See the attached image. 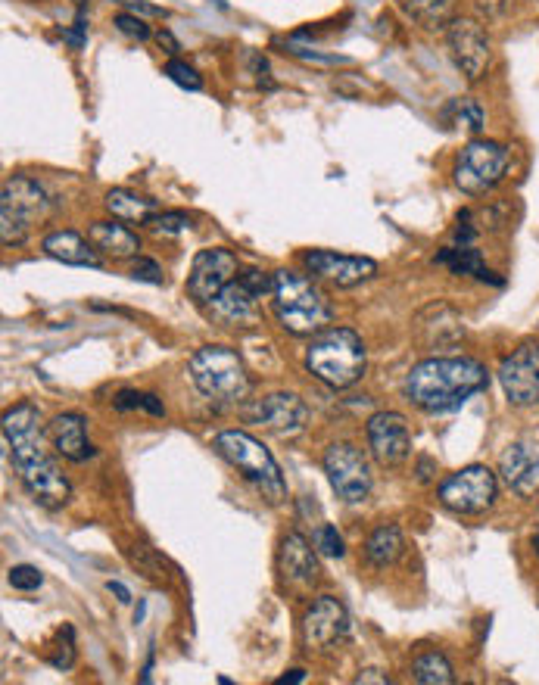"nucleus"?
<instances>
[{"instance_id":"nucleus-18","label":"nucleus","mask_w":539,"mask_h":685,"mask_svg":"<svg viewBox=\"0 0 539 685\" xmlns=\"http://www.w3.org/2000/svg\"><path fill=\"white\" fill-rule=\"evenodd\" d=\"M412 334L421 349H430V352L455 349L465 340V318L449 303H430L415 315Z\"/></svg>"},{"instance_id":"nucleus-8","label":"nucleus","mask_w":539,"mask_h":685,"mask_svg":"<svg viewBox=\"0 0 539 685\" xmlns=\"http://www.w3.org/2000/svg\"><path fill=\"white\" fill-rule=\"evenodd\" d=\"M508 162H511V153L505 144L487 141V137H474V141H468L465 150L458 153L455 184L471 197L487 194V190H493L505 178Z\"/></svg>"},{"instance_id":"nucleus-31","label":"nucleus","mask_w":539,"mask_h":685,"mask_svg":"<svg viewBox=\"0 0 539 685\" xmlns=\"http://www.w3.org/2000/svg\"><path fill=\"white\" fill-rule=\"evenodd\" d=\"M113 405L119 408V411H131V408H141V411H150L153 418H166V408H163V402H159L153 393H138V390H122V393H116V399H113Z\"/></svg>"},{"instance_id":"nucleus-25","label":"nucleus","mask_w":539,"mask_h":685,"mask_svg":"<svg viewBox=\"0 0 539 685\" xmlns=\"http://www.w3.org/2000/svg\"><path fill=\"white\" fill-rule=\"evenodd\" d=\"M88 240L94 243V250L100 256H110V259H131L141 250L138 234L128 225H122L119 218H113V222H94L88 228Z\"/></svg>"},{"instance_id":"nucleus-11","label":"nucleus","mask_w":539,"mask_h":685,"mask_svg":"<svg viewBox=\"0 0 539 685\" xmlns=\"http://www.w3.org/2000/svg\"><path fill=\"white\" fill-rule=\"evenodd\" d=\"M244 418H247V424H256L265 433L290 440V436H300L309 427V405L303 402V396L278 390L262 399H253L244 408Z\"/></svg>"},{"instance_id":"nucleus-45","label":"nucleus","mask_w":539,"mask_h":685,"mask_svg":"<svg viewBox=\"0 0 539 685\" xmlns=\"http://www.w3.org/2000/svg\"><path fill=\"white\" fill-rule=\"evenodd\" d=\"M306 679V670H290L278 679V685H287V682H303Z\"/></svg>"},{"instance_id":"nucleus-10","label":"nucleus","mask_w":539,"mask_h":685,"mask_svg":"<svg viewBox=\"0 0 539 685\" xmlns=\"http://www.w3.org/2000/svg\"><path fill=\"white\" fill-rule=\"evenodd\" d=\"M321 468L328 474L331 489L346 505H359L371 492V468L368 458L356 443H331L321 455Z\"/></svg>"},{"instance_id":"nucleus-40","label":"nucleus","mask_w":539,"mask_h":685,"mask_svg":"<svg viewBox=\"0 0 539 685\" xmlns=\"http://www.w3.org/2000/svg\"><path fill=\"white\" fill-rule=\"evenodd\" d=\"M85 32H88V22H85V13H78V19H75V25L69 32H63V38L75 47V50H82L85 47Z\"/></svg>"},{"instance_id":"nucleus-44","label":"nucleus","mask_w":539,"mask_h":685,"mask_svg":"<svg viewBox=\"0 0 539 685\" xmlns=\"http://www.w3.org/2000/svg\"><path fill=\"white\" fill-rule=\"evenodd\" d=\"M106 589H110L119 601H122V605H128V601H131V592L122 586V583H116V580H110V583H106Z\"/></svg>"},{"instance_id":"nucleus-33","label":"nucleus","mask_w":539,"mask_h":685,"mask_svg":"<svg viewBox=\"0 0 539 685\" xmlns=\"http://www.w3.org/2000/svg\"><path fill=\"white\" fill-rule=\"evenodd\" d=\"M312 545H315V552H321L325 558H343V555H346L343 536H340V533H337V527H331V524H321V527H315V533H312Z\"/></svg>"},{"instance_id":"nucleus-6","label":"nucleus","mask_w":539,"mask_h":685,"mask_svg":"<svg viewBox=\"0 0 539 685\" xmlns=\"http://www.w3.org/2000/svg\"><path fill=\"white\" fill-rule=\"evenodd\" d=\"M187 374L209 402L240 405L250 396V374L244 368V359L231 346H200L187 362Z\"/></svg>"},{"instance_id":"nucleus-13","label":"nucleus","mask_w":539,"mask_h":685,"mask_svg":"<svg viewBox=\"0 0 539 685\" xmlns=\"http://www.w3.org/2000/svg\"><path fill=\"white\" fill-rule=\"evenodd\" d=\"M446 41H449L455 66L462 69V75L468 81L487 78L490 63H493V44H490L487 29H483L477 19L455 16L449 22V29H446Z\"/></svg>"},{"instance_id":"nucleus-4","label":"nucleus","mask_w":539,"mask_h":685,"mask_svg":"<svg viewBox=\"0 0 539 685\" xmlns=\"http://www.w3.org/2000/svg\"><path fill=\"white\" fill-rule=\"evenodd\" d=\"M306 371L331 390H349L362 380L368 368V352L356 331L349 327H325L312 337L306 349Z\"/></svg>"},{"instance_id":"nucleus-7","label":"nucleus","mask_w":539,"mask_h":685,"mask_svg":"<svg viewBox=\"0 0 539 685\" xmlns=\"http://www.w3.org/2000/svg\"><path fill=\"white\" fill-rule=\"evenodd\" d=\"M50 212V197L47 190L29 178V175H16L4 184V194H0V243L4 246H19L25 237L32 234L38 222H44Z\"/></svg>"},{"instance_id":"nucleus-19","label":"nucleus","mask_w":539,"mask_h":685,"mask_svg":"<svg viewBox=\"0 0 539 685\" xmlns=\"http://www.w3.org/2000/svg\"><path fill=\"white\" fill-rule=\"evenodd\" d=\"M303 265L312 278L328 281L334 287H356L377 274V262L368 256H343L331 250H309L303 253Z\"/></svg>"},{"instance_id":"nucleus-36","label":"nucleus","mask_w":539,"mask_h":685,"mask_svg":"<svg viewBox=\"0 0 539 685\" xmlns=\"http://www.w3.org/2000/svg\"><path fill=\"white\" fill-rule=\"evenodd\" d=\"M166 75L175 81L178 88H184V91H200V88H203L200 72H197L194 66L181 63V60H169V63H166Z\"/></svg>"},{"instance_id":"nucleus-16","label":"nucleus","mask_w":539,"mask_h":685,"mask_svg":"<svg viewBox=\"0 0 539 685\" xmlns=\"http://www.w3.org/2000/svg\"><path fill=\"white\" fill-rule=\"evenodd\" d=\"M234 278H237V256L231 250H222V246L200 250L194 256L191 274H187V296L200 306H209Z\"/></svg>"},{"instance_id":"nucleus-14","label":"nucleus","mask_w":539,"mask_h":685,"mask_svg":"<svg viewBox=\"0 0 539 685\" xmlns=\"http://www.w3.org/2000/svg\"><path fill=\"white\" fill-rule=\"evenodd\" d=\"M496 377L511 405H539V340H527L518 349H511V355L502 359Z\"/></svg>"},{"instance_id":"nucleus-34","label":"nucleus","mask_w":539,"mask_h":685,"mask_svg":"<svg viewBox=\"0 0 539 685\" xmlns=\"http://www.w3.org/2000/svg\"><path fill=\"white\" fill-rule=\"evenodd\" d=\"M147 225H150L153 234L172 237V234H181V231L191 228V215H184V212H156Z\"/></svg>"},{"instance_id":"nucleus-21","label":"nucleus","mask_w":539,"mask_h":685,"mask_svg":"<svg viewBox=\"0 0 539 685\" xmlns=\"http://www.w3.org/2000/svg\"><path fill=\"white\" fill-rule=\"evenodd\" d=\"M499 474L515 496L533 499L539 492V455L524 443H511L499 458Z\"/></svg>"},{"instance_id":"nucleus-48","label":"nucleus","mask_w":539,"mask_h":685,"mask_svg":"<svg viewBox=\"0 0 539 685\" xmlns=\"http://www.w3.org/2000/svg\"><path fill=\"white\" fill-rule=\"evenodd\" d=\"M75 4H78V7H85V4H88V0H75Z\"/></svg>"},{"instance_id":"nucleus-17","label":"nucleus","mask_w":539,"mask_h":685,"mask_svg":"<svg viewBox=\"0 0 539 685\" xmlns=\"http://www.w3.org/2000/svg\"><path fill=\"white\" fill-rule=\"evenodd\" d=\"M278 577L284 583L287 592L306 598L321 570H318V558H315V548L309 545V539L303 533H287L278 545Z\"/></svg>"},{"instance_id":"nucleus-3","label":"nucleus","mask_w":539,"mask_h":685,"mask_svg":"<svg viewBox=\"0 0 539 685\" xmlns=\"http://www.w3.org/2000/svg\"><path fill=\"white\" fill-rule=\"evenodd\" d=\"M272 312H275V321L293 337H315L334 321L328 296L315 287L312 278L293 268L275 271Z\"/></svg>"},{"instance_id":"nucleus-26","label":"nucleus","mask_w":539,"mask_h":685,"mask_svg":"<svg viewBox=\"0 0 539 685\" xmlns=\"http://www.w3.org/2000/svg\"><path fill=\"white\" fill-rule=\"evenodd\" d=\"M458 0H399V10L424 32H446L455 19Z\"/></svg>"},{"instance_id":"nucleus-39","label":"nucleus","mask_w":539,"mask_h":685,"mask_svg":"<svg viewBox=\"0 0 539 685\" xmlns=\"http://www.w3.org/2000/svg\"><path fill=\"white\" fill-rule=\"evenodd\" d=\"M477 240V228H471V212H458V225H455V243L471 246Z\"/></svg>"},{"instance_id":"nucleus-1","label":"nucleus","mask_w":539,"mask_h":685,"mask_svg":"<svg viewBox=\"0 0 539 685\" xmlns=\"http://www.w3.org/2000/svg\"><path fill=\"white\" fill-rule=\"evenodd\" d=\"M50 436L44 433L41 411L32 402L13 405L4 415V443L10 449V461L22 480V486L29 489V496L47 508L60 511L72 499V486L57 464V458L47 449Z\"/></svg>"},{"instance_id":"nucleus-43","label":"nucleus","mask_w":539,"mask_h":685,"mask_svg":"<svg viewBox=\"0 0 539 685\" xmlns=\"http://www.w3.org/2000/svg\"><path fill=\"white\" fill-rule=\"evenodd\" d=\"M356 682L362 685V682H377V685H387L390 682V676H384L381 670H362L359 676H356Z\"/></svg>"},{"instance_id":"nucleus-22","label":"nucleus","mask_w":539,"mask_h":685,"mask_svg":"<svg viewBox=\"0 0 539 685\" xmlns=\"http://www.w3.org/2000/svg\"><path fill=\"white\" fill-rule=\"evenodd\" d=\"M256 303H259V296L240 278H234L206 309L222 327H247V324H256V318H259Z\"/></svg>"},{"instance_id":"nucleus-9","label":"nucleus","mask_w":539,"mask_h":685,"mask_svg":"<svg viewBox=\"0 0 539 685\" xmlns=\"http://www.w3.org/2000/svg\"><path fill=\"white\" fill-rule=\"evenodd\" d=\"M437 496H440V505L449 508L452 514L474 517V514H483L496 505L499 480L487 464H468V468L449 474L440 483Z\"/></svg>"},{"instance_id":"nucleus-24","label":"nucleus","mask_w":539,"mask_h":685,"mask_svg":"<svg viewBox=\"0 0 539 685\" xmlns=\"http://www.w3.org/2000/svg\"><path fill=\"white\" fill-rule=\"evenodd\" d=\"M437 265H443L449 274H458V278H474L480 284H493V287L505 284L496 271L487 268V262H483V256L474 243L471 246H462V243L446 246V250L437 253Z\"/></svg>"},{"instance_id":"nucleus-2","label":"nucleus","mask_w":539,"mask_h":685,"mask_svg":"<svg viewBox=\"0 0 539 685\" xmlns=\"http://www.w3.org/2000/svg\"><path fill=\"white\" fill-rule=\"evenodd\" d=\"M490 387V371L468 355H437L418 362L402 383V393L427 415H446Z\"/></svg>"},{"instance_id":"nucleus-29","label":"nucleus","mask_w":539,"mask_h":685,"mask_svg":"<svg viewBox=\"0 0 539 685\" xmlns=\"http://www.w3.org/2000/svg\"><path fill=\"white\" fill-rule=\"evenodd\" d=\"M443 122L449 128H458V131L480 134L483 128H487V113H483V106L474 97H455L443 109Z\"/></svg>"},{"instance_id":"nucleus-38","label":"nucleus","mask_w":539,"mask_h":685,"mask_svg":"<svg viewBox=\"0 0 539 685\" xmlns=\"http://www.w3.org/2000/svg\"><path fill=\"white\" fill-rule=\"evenodd\" d=\"M131 278L141 284H163V268H159V262H153V259L138 256L131 265Z\"/></svg>"},{"instance_id":"nucleus-5","label":"nucleus","mask_w":539,"mask_h":685,"mask_svg":"<svg viewBox=\"0 0 539 685\" xmlns=\"http://www.w3.org/2000/svg\"><path fill=\"white\" fill-rule=\"evenodd\" d=\"M215 452H219L231 468L244 477L268 505H281L287 499V483L281 477V468L275 455L268 452L253 433L247 430H222L212 440Z\"/></svg>"},{"instance_id":"nucleus-23","label":"nucleus","mask_w":539,"mask_h":685,"mask_svg":"<svg viewBox=\"0 0 539 685\" xmlns=\"http://www.w3.org/2000/svg\"><path fill=\"white\" fill-rule=\"evenodd\" d=\"M41 250L57 259L63 265H75V268H100V253L94 250V243L85 240L82 234L75 231H50L44 240H41Z\"/></svg>"},{"instance_id":"nucleus-35","label":"nucleus","mask_w":539,"mask_h":685,"mask_svg":"<svg viewBox=\"0 0 539 685\" xmlns=\"http://www.w3.org/2000/svg\"><path fill=\"white\" fill-rule=\"evenodd\" d=\"M7 580L19 592H35V589L44 586V573L38 567H32V564H16V567H10Z\"/></svg>"},{"instance_id":"nucleus-15","label":"nucleus","mask_w":539,"mask_h":685,"mask_svg":"<svg viewBox=\"0 0 539 685\" xmlns=\"http://www.w3.org/2000/svg\"><path fill=\"white\" fill-rule=\"evenodd\" d=\"M365 440L371 458L381 468H402L412 455V430L399 411H377L365 424Z\"/></svg>"},{"instance_id":"nucleus-42","label":"nucleus","mask_w":539,"mask_h":685,"mask_svg":"<svg viewBox=\"0 0 539 685\" xmlns=\"http://www.w3.org/2000/svg\"><path fill=\"white\" fill-rule=\"evenodd\" d=\"M480 10L487 13V16H502L508 7H511V0H477Z\"/></svg>"},{"instance_id":"nucleus-32","label":"nucleus","mask_w":539,"mask_h":685,"mask_svg":"<svg viewBox=\"0 0 539 685\" xmlns=\"http://www.w3.org/2000/svg\"><path fill=\"white\" fill-rule=\"evenodd\" d=\"M47 661L57 670H69L75 664V633H72V626H63L57 633V642H53V651L47 654Z\"/></svg>"},{"instance_id":"nucleus-27","label":"nucleus","mask_w":539,"mask_h":685,"mask_svg":"<svg viewBox=\"0 0 539 685\" xmlns=\"http://www.w3.org/2000/svg\"><path fill=\"white\" fill-rule=\"evenodd\" d=\"M402 552H406V539H402V530L396 524L374 527L365 539V561L377 570H387L390 564H396Z\"/></svg>"},{"instance_id":"nucleus-12","label":"nucleus","mask_w":539,"mask_h":685,"mask_svg":"<svg viewBox=\"0 0 539 685\" xmlns=\"http://www.w3.org/2000/svg\"><path fill=\"white\" fill-rule=\"evenodd\" d=\"M303 648L309 654H331L349 636V614L334 595H318L303 614L300 623Z\"/></svg>"},{"instance_id":"nucleus-47","label":"nucleus","mask_w":539,"mask_h":685,"mask_svg":"<svg viewBox=\"0 0 539 685\" xmlns=\"http://www.w3.org/2000/svg\"><path fill=\"white\" fill-rule=\"evenodd\" d=\"M530 548H533V555L539 558V533H536V536L530 539Z\"/></svg>"},{"instance_id":"nucleus-46","label":"nucleus","mask_w":539,"mask_h":685,"mask_svg":"<svg viewBox=\"0 0 539 685\" xmlns=\"http://www.w3.org/2000/svg\"><path fill=\"white\" fill-rule=\"evenodd\" d=\"M156 38H159V44H166V47H169V53H178V41H175L169 32H159Z\"/></svg>"},{"instance_id":"nucleus-20","label":"nucleus","mask_w":539,"mask_h":685,"mask_svg":"<svg viewBox=\"0 0 539 685\" xmlns=\"http://www.w3.org/2000/svg\"><path fill=\"white\" fill-rule=\"evenodd\" d=\"M47 436H50V446L60 458L75 461V464H85L88 458L97 455L91 436H88V421L85 415H78V411H63L50 424H47Z\"/></svg>"},{"instance_id":"nucleus-41","label":"nucleus","mask_w":539,"mask_h":685,"mask_svg":"<svg viewBox=\"0 0 539 685\" xmlns=\"http://www.w3.org/2000/svg\"><path fill=\"white\" fill-rule=\"evenodd\" d=\"M122 4H125V10L134 13V16H156V19H166V16H169L166 10L150 7V4H144V0H122Z\"/></svg>"},{"instance_id":"nucleus-28","label":"nucleus","mask_w":539,"mask_h":685,"mask_svg":"<svg viewBox=\"0 0 539 685\" xmlns=\"http://www.w3.org/2000/svg\"><path fill=\"white\" fill-rule=\"evenodd\" d=\"M106 212H110L113 218H119V222H131V225H147L150 218L159 212L153 200L134 194V190H125V187H116L106 194Z\"/></svg>"},{"instance_id":"nucleus-30","label":"nucleus","mask_w":539,"mask_h":685,"mask_svg":"<svg viewBox=\"0 0 539 685\" xmlns=\"http://www.w3.org/2000/svg\"><path fill=\"white\" fill-rule=\"evenodd\" d=\"M412 679L421 685H449L455 682V670L443 651H421L412 661Z\"/></svg>"},{"instance_id":"nucleus-37","label":"nucleus","mask_w":539,"mask_h":685,"mask_svg":"<svg viewBox=\"0 0 539 685\" xmlns=\"http://www.w3.org/2000/svg\"><path fill=\"white\" fill-rule=\"evenodd\" d=\"M113 25L116 29L125 35V38H131V41H147L150 38V25L141 19V16H134V13H119L116 19H113Z\"/></svg>"}]
</instances>
